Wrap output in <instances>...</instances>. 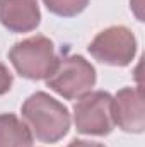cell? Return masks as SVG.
Here are the masks:
<instances>
[{
	"instance_id": "1",
	"label": "cell",
	"mask_w": 145,
	"mask_h": 147,
	"mask_svg": "<svg viewBox=\"0 0 145 147\" xmlns=\"http://www.w3.org/2000/svg\"><path fill=\"white\" fill-rule=\"evenodd\" d=\"M22 118L33 137L46 144H55L68 134V110L46 92L31 94L22 105Z\"/></svg>"
},
{
	"instance_id": "2",
	"label": "cell",
	"mask_w": 145,
	"mask_h": 147,
	"mask_svg": "<svg viewBox=\"0 0 145 147\" xmlns=\"http://www.w3.org/2000/svg\"><path fill=\"white\" fill-rule=\"evenodd\" d=\"M46 84L65 99H80L96 84L94 67L80 55H67L56 60L53 72L46 77Z\"/></svg>"
},
{
	"instance_id": "3",
	"label": "cell",
	"mask_w": 145,
	"mask_h": 147,
	"mask_svg": "<svg viewBox=\"0 0 145 147\" xmlns=\"http://www.w3.org/2000/svg\"><path fill=\"white\" fill-rule=\"evenodd\" d=\"M9 60L14 69L26 79H46L56 65V55L53 41L46 36H31L12 46Z\"/></svg>"
},
{
	"instance_id": "4",
	"label": "cell",
	"mask_w": 145,
	"mask_h": 147,
	"mask_svg": "<svg viewBox=\"0 0 145 147\" xmlns=\"http://www.w3.org/2000/svg\"><path fill=\"white\" fill-rule=\"evenodd\" d=\"M73 121L80 134L108 135L114 128L113 96L104 91L87 92L73 108Z\"/></svg>"
},
{
	"instance_id": "5",
	"label": "cell",
	"mask_w": 145,
	"mask_h": 147,
	"mask_svg": "<svg viewBox=\"0 0 145 147\" xmlns=\"http://www.w3.org/2000/svg\"><path fill=\"white\" fill-rule=\"evenodd\" d=\"M137 51V41L125 26H113L101 31L89 45V53L101 63L113 67L128 65Z\"/></svg>"
},
{
	"instance_id": "6",
	"label": "cell",
	"mask_w": 145,
	"mask_h": 147,
	"mask_svg": "<svg viewBox=\"0 0 145 147\" xmlns=\"http://www.w3.org/2000/svg\"><path fill=\"white\" fill-rule=\"evenodd\" d=\"M113 118L114 125L125 132H144L145 115L140 87H125L113 98Z\"/></svg>"
},
{
	"instance_id": "7",
	"label": "cell",
	"mask_w": 145,
	"mask_h": 147,
	"mask_svg": "<svg viewBox=\"0 0 145 147\" xmlns=\"http://www.w3.org/2000/svg\"><path fill=\"white\" fill-rule=\"evenodd\" d=\"M38 0H0V22L12 33H29L39 26Z\"/></svg>"
},
{
	"instance_id": "8",
	"label": "cell",
	"mask_w": 145,
	"mask_h": 147,
	"mask_svg": "<svg viewBox=\"0 0 145 147\" xmlns=\"http://www.w3.org/2000/svg\"><path fill=\"white\" fill-rule=\"evenodd\" d=\"M0 147H33V134L14 113L0 115Z\"/></svg>"
},
{
	"instance_id": "9",
	"label": "cell",
	"mask_w": 145,
	"mask_h": 147,
	"mask_svg": "<svg viewBox=\"0 0 145 147\" xmlns=\"http://www.w3.org/2000/svg\"><path fill=\"white\" fill-rule=\"evenodd\" d=\"M43 2L50 12L60 17H73L80 14L89 3V0H43Z\"/></svg>"
},
{
	"instance_id": "10",
	"label": "cell",
	"mask_w": 145,
	"mask_h": 147,
	"mask_svg": "<svg viewBox=\"0 0 145 147\" xmlns=\"http://www.w3.org/2000/svg\"><path fill=\"white\" fill-rule=\"evenodd\" d=\"M10 86H12V75L3 63H0V94L9 92Z\"/></svg>"
},
{
	"instance_id": "11",
	"label": "cell",
	"mask_w": 145,
	"mask_h": 147,
	"mask_svg": "<svg viewBox=\"0 0 145 147\" xmlns=\"http://www.w3.org/2000/svg\"><path fill=\"white\" fill-rule=\"evenodd\" d=\"M132 9L135 12V16L138 17V21H144V14H142V7H144V0H130Z\"/></svg>"
},
{
	"instance_id": "12",
	"label": "cell",
	"mask_w": 145,
	"mask_h": 147,
	"mask_svg": "<svg viewBox=\"0 0 145 147\" xmlns=\"http://www.w3.org/2000/svg\"><path fill=\"white\" fill-rule=\"evenodd\" d=\"M67 147H104L103 144H97V142H87V140H73L70 142Z\"/></svg>"
}]
</instances>
